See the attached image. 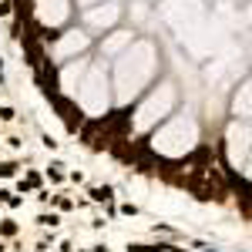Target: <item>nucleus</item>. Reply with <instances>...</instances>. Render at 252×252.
<instances>
[{
  "label": "nucleus",
  "mask_w": 252,
  "mask_h": 252,
  "mask_svg": "<svg viewBox=\"0 0 252 252\" xmlns=\"http://www.w3.org/2000/svg\"><path fill=\"white\" fill-rule=\"evenodd\" d=\"M81 91V108H88L94 118H101V111H108V81H104V71L101 67H91V77L77 88ZM74 91V94H77Z\"/></svg>",
  "instance_id": "nucleus-1"
},
{
  "label": "nucleus",
  "mask_w": 252,
  "mask_h": 252,
  "mask_svg": "<svg viewBox=\"0 0 252 252\" xmlns=\"http://www.w3.org/2000/svg\"><path fill=\"white\" fill-rule=\"evenodd\" d=\"M34 17L41 20V27H44V41H47V30H54V27H61L64 20L71 17V0H34Z\"/></svg>",
  "instance_id": "nucleus-2"
},
{
  "label": "nucleus",
  "mask_w": 252,
  "mask_h": 252,
  "mask_svg": "<svg viewBox=\"0 0 252 252\" xmlns=\"http://www.w3.org/2000/svg\"><path fill=\"white\" fill-rule=\"evenodd\" d=\"M61 41L51 47V54L47 58H54V64H64L71 54H77V51H88V44H91V37L84 34V30H64V34H58Z\"/></svg>",
  "instance_id": "nucleus-3"
},
{
  "label": "nucleus",
  "mask_w": 252,
  "mask_h": 252,
  "mask_svg": "<svg viewBox=\"0 0 252 252\" xmlns=\"http://www.w3.org/2000/svg\"><path fill=\"white\" fill-rule=\"evenodd\" d=\"M51 104H54V111L61 115V121H64V128L71 131V134H77V128L84 125V115H81V104H77V98H71V94H54L51 98Z\"/></svg>",
  "instance_id": "nucleus-4"
},
{
  "label": "nucleus",
  "mask_w": 252,
  "mask_h": 252,
  "mask_svg": "<svg viewBox=\"0 0 252 252\" xmlns=\"http://www.w3.org/2000/svg\"><path fill=\"white\" fill-rule=\"evenodd\" d=\"M118 17H121V7H118V3H108V0H101L98 7H91V10L84 14V20H88L91 27H115Z\"/></svg>",
  "instance_id": "nucleus-5"
},
{
  "label": "nucleus",
  "mask_w": 252,
  "mask_h": 252,
  "mask_svg": "<svg viewBox=\"0 0 252 252\" xmlns=\"http://www.w3.org/2000/svg\"><path fill=\"white\" fill-rule=\"evenodd\" d=\"M125 44H131V34H128V30H115V34L101 44V51H104V54H118Z\"/></svg>",
  "instance_id": "nucleus-6"
},
{
  "label": "nucleus",
  "mask_w": 252,
  "mask_h": 252,
  "mask_svg": "<svg viewBox=\"0 0 252 252\" xmlns=\"http://www.w3.org/2000/svg\"><path fill=\"white\" fill-rule=\"evenodd\" d=\"M47 178H51V182H64V165H61V162H51Z\"/></svg>",
  "instance_id": "nucleus-7"
},
{
  "label": "nucleus",
  "mask_w": 252,
  "mask_h": 252,
  "mask_svg": "<svg viewBox=\"0 0 252 252\" xmlns=\"http://www.w3.org/2000/svg\"><path fill=\"white\" fill-rule=\"evenodd\" d=\"M91 198H94V202H108V198H111V185H98V189H91Z\"/></svg>",
  "instance_id": "nucleus-8"
},
{
  "label": "nucleus",
  "mask_w": 252,
  "mask_h": 252,
  "mask_svg": "<svg viewBox=\"0 0 252 252\" xmlns=\"http://www.w3.org/2000/svg\"><path fill=\"white\" fill-rule=\"evenodd\" d=\"M0 236H7V239L17 236V222H14V219H3V222H0Z\"/></svg>",
  "instance_id": "nucleus-9"
},
{
  "label": "nucleus",
  "mask_w": 252,
  "mask_h": 252,
  "mask_svg": "<svg viewBox=\"0 0 252 252\" xmlns=\"http://www.w3.org/2000/svg\"><path fill=\"white\" fill-rule=\"evenodd\" d=\"M0 175H3V178L17 175V165H14V162H0Z\"/></svg>",
  "instance_id": "nucleus-10"
},
{
  "label": "nucleus",
  "mask_w": 252,
  "mask_h": 252,
  "mask_svg": "<svg viewBox=\"0 0 252 252\" xmlns=\"http://www.w3.org/2000/svg\"><path fill=\"white\" fill-rule=\"evenodd\" d=\"M37 222H41V225H58V222H61V215H58V212H51V215H41Z\"/></svg>",
  "instance_id": "nucleus-11"
},
{
  "label": "nucleus",
  "mask_w": 252,
  "mask_h": 252,
  "mask_svg": "<svg viewBox=\"0 0 252 252\" xmlns=\"http://www.w3.org/2000/svg\"><path fill=\"white\" fill-rule=\"evenodd\" d=\"M14 118H17V115H14L10 108H0V121H14Z\"/></svg>",
  "instance_id": "nucleus-12"
},
{
  "label": "nucleus",
  "mask_w": 252,
  "mask_h": 252,
  "mask_svg": "<svg viewBox=\"0 0 252 252\" xmlns=\"http://www.w3.org/2000/svg\"><path fill=\"white\" fill-rule=\"evenodd\" d=\"M41 141H44V148H51V151H54V148H58V141H54V138H51V134H44V138H41Z\"/></svg>",
  "instance_id": "nucleus-13"
},
{
  "label": "nucleus",
  "mask_w": 252,
  "mask_h": 252,
  "mask_svg": "<svg viewBox=\"0 0 252 252\" xmlns=\"http://www.w3.org/2000/svg\"><path fill=\"white\" fill-rule=\"evenodd\" d=\"M10 7H14L10 0H0V17H7V14H10Z\"/></svg>",
  "instance_id": "nucleus-14"
},
{
  "label": "nucleus",
  "mask_w": 252,
  "mask_h": 252,
  "mask_svg": "<svg viewBox=\"0 0 252 252\" xmlns=\"http://www.w3.org/2000/svg\"><path fill=\"white\" fill-rule=\"evenodd\" d=\"M88 3H94V0H81V7H88Z\"/></svg>",
  "instance_id": "nucleus-15"
}]
</instances>
